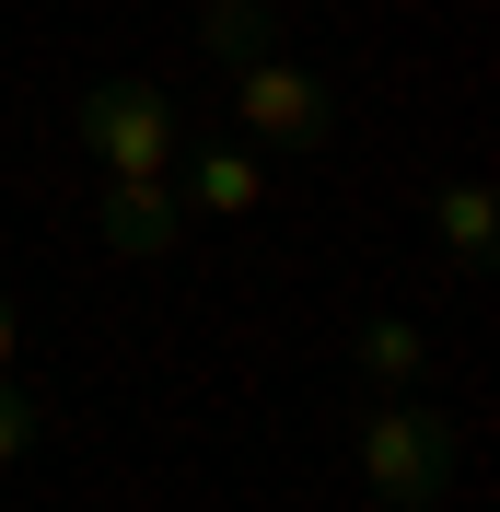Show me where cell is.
Instances as JSON below:
<instances>
[{
    "label": "cell",
    "instance_id": "7a4b0ae2",
    "mask_svg": "<svg viewBox=\"0 0 500 512\" xmlns=\"http://www.w3.org/2000/svg\"><path fill=\"white\" fill-rule=\"evenodd\" d=\"M70 140H82L105 175H163L187 128H175V94H163V82H94V94L70 105Z\"/></svg>",
    "mask_w": 500,
    "mask_h": 512
},
{
    "label": "cell",
    "instance_id": "8992f818",
    "mask_svg": "<svg viewBox=\"0 0 500 512\" xmlns=\"http://www.w3.org/2000/svg\"><path fill=\"white\" fill-rule=\"evenodd\" d=\"M198 47H210L221 70H245V59L280 47V12H268V0H198Z\"/></svg>",
    "mask_w": 500,
    "mask_h": 512
},
{
    "label": "cell",
    "instance_id": "6da1fadb",
    "mask_svg": "<svg viewBox=\"0 0 500 512\" xmlns=\"http://www.w3.org/2000/svg\"><path fill=\"white\" fill-rule=\"evenodd\" d=\"M361 489L384 512H431L454 489V419L431 396H373L361 408Z\"/></svg>",
    "mask_w": 500,
    "mask_h": 512
},
{
    "label": "cell",
    "instance_id": "9c48e42d",
    "mask_svg": "<svg viewBox=\"0 0 500 512\" xmlns=\"http://www.w3.org/2000/svg\"><path fill=\"white\" fill-rule=\"evenodd\" d=\"M35 443H47V384H24V373H0V466H24Z\"/></svg>",
    "mask_w": 500,
    "mask_h": 512
},
{
    "label": "cell",
    "instance_id": "3957f363",
    "mask_svg": "<svg viewBox=\"0 0 500 512\" xmlns=\"http://www.w3.org/2000/svg\"><path fill=\"white\" fill-rule=\"evenodd\" d=\"M233 82V117H245V140H268V152H326L338 140V94L314 82L303 59H245V70H221Z\"/></svg>",
    "mask_w": 500,
    "mask_h": 512
},
{
    "label": "cell",
    "instance_id": "5b68a950",
    "mask_svg": "<svg viewBox=\"0 0 500 512\" xmlns=\"http://www.w3.org/2000/svg\"><path fill=\"white\" fill-rule=\"evenodd\" d=\"M187 210H210V222H245V210H268L256 140H198V152H187Z\"/></svg>",
    "mask_w": 500,
    "mask_h": 512
},
{
    "label": "cell",
    "instance_id": "277c9868",
    "mask_svg": "<svg viewBox=\"0 0 500 512\" xmlns=\"http://www.w3.org/2000/svg\"><path fill=\"white\" fill-rule=\"evenodd\" d=\"M94 222H105L117 256H175V245H187V198L163 187V175H105V210H94Z\"/></svg>",
    "mask_w": 500,
    "mask_h": 512
},
{
    "label": "cell",
    "instance_id": "52a82bcc",
    "mask_svg": "<svg viewBox=\"0 0 500 512\" xmlns=\"http://www.w3.org/2000/svg\"><path fill=\"white\" fill-rule=\"evenodd\" d=\"M431 222H442V245H454V268H489V245H500V198L477 187V175H454V187L431 198Z\"/></svg>",
    "mask_w": 500,
    "mask_h": 512
},
{
    "label": "cell",
    "instance_id": "30bf717a",
    "mask_svg": "<svg viewBox=\"0 0 500 512\" xmlns=\"http://www.w3.org/2000/svg\"><path fill=\"white\" fill-rule=\"evenodd\" d=\"M0 373H12V303H0Z\"/></svg>",
    "mask_w": 500,
    "mask_h": 512
},
{
    "label": "cell",
    "instance_id": "ba28073f",
    "mask_svg": "<svg viewBox=\"0 0 500 512\" xmlns=\"http://www.w3.org/2000/svg\"><path fill=\"white\" fill-rule=\"evenodd\" d=\"M419 373H431V338H419L407 315H373V326H361V384H373V396H407Z\"/></svg>",
    "mask_w": 500,
    "mask_h": 512
}]
</instances>
